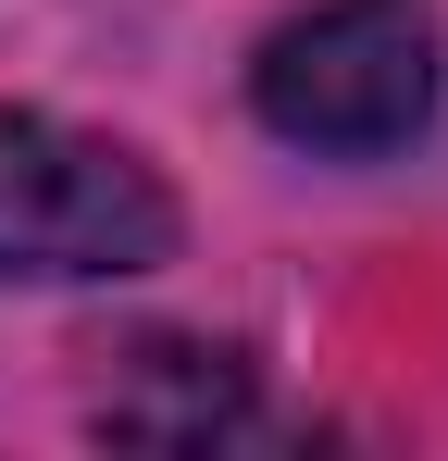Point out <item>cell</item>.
<instances>
[{
	"label": "cell",
	"mask_w": 448,
	"mask_h": 461,
	"mask_svg": "<svg viewBox=\"0 0 448 461\" xmlns=\"http://www.w3.org/2000/svg\"><path fill=\"white\" fill-rule=\"evenodd\" d=\"M162 249H175V187L138 150L50 113H0V287H100L149 275Z\"/></svg>",
	"instance_id": "obj_2"
},
{
	"label": "cell",
	"mask_w": 448,
	"mask_h": 461,
	"mask_svg": "<svg viewBox=\"0 0 448 461\" xmlns=\"http://www.w3.org/2000/svg\"><path fill=\"white\" fill-rule=\"evenodd\" d=\"M249 113L311 162H386L436 113V25L411 0H324L262 38Z\"/></svg>",
	"instance_id": "obj_1"
}]
</instances>
